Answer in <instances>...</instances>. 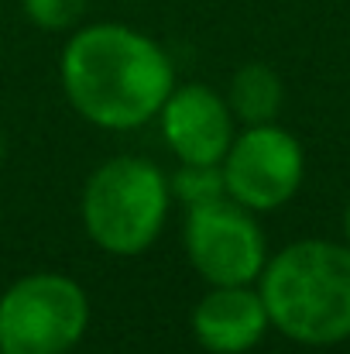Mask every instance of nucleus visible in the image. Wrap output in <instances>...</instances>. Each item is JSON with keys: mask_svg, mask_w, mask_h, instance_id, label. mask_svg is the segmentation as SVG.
<instances>
[{"mask_svg": "<svg viewBox=\"0 0 350 354\" xmlns=\"http://www.w3.org/2000/svg\"><path fill=\"white\" fill-rule=\"evenodd\" d=\"M3 148H7V145H3V134H0V162H3Z\"/></svg>", "mask_w": 350, "mask_h": 354, "instance_id": "ddd939ff", "label": "nucleus"}, {"mask_svg": "<svg viewBox=\"0 0 350 354\" xmlns=\"http://www.w3.org/2000/svg\"><path fill=\"white\" fill-rule=\"evenodd\" d=\"M233 111L227 97L203 83L175 86L158 111V127L179 162L220 165L233 141Z\"/></svg>", "mask_w": 350, "mask_h": 354, "instance_id": "0eeeda50", "label": "nucleus"}, {"mask_svg": "<svg viewBox=\"0 0 350 354\" xmlns=\"http://www.w3.org/2000/svg\"><path fill=\"white\" fill-rule=\"evenodd\" d=\"M268 330V306L254 286H210L193 306V337L210 354L254 351Z\"/></svg>", "mask_w": 350, "mask_h": 354, "instance_id": "6e6552de", "label": "nucleus"}, {"mask_svg": "<svg viewBox=\"0 0 350 354\" xmlns=\"http://www.w3.org/2000/svg\"><path fill=\"white\" fill-rule=\"evenodd\" d=\"M62 90L83 120L107 131H134L158 118L175 90L165 48L127 24H83L62 48Z\"/></svg>", "mask_w": 350, "mask_h": 354, "instance_id": "f257e3e1", "label": "nucleus"}, {"mask_svg": "<svg viewBox=\"0 0 350 354\" xmlns=\"http://www.w3.org/2000/svg\"><path fill=\"white\" fill-rule=\"evenodd\" d=\"M257 292L278 334L306 348L350 341V244L306 237L264 261Z\"/></svg>", "mask_w": 350, "mask_h": 354, "instance_id": "f03ea898", "label": "nucleus"}, {"mask_svg": "<svg viewBox=\"0 0 350 354\" xmlns=\"http://www.w3.org/2000/svg\"><path fill=\"white\" fill-rule=\"evenodd\" d=\"M168 193L186 210L213 203V200H224L227 196L224 169L220 165H203V162H179V169L168 176Z\"/></svg>", "mask_w": 350, "mask_h": 354, "instance_id": "9d476101", "label": "nucleus"}, {"mask_svg": "<svg viewBox=\"0 0 350 354\" xmlns=\"http://www.w3.org/2000/svg\"><path fill=\"white\" fill-rule=\"evenodd\" d=\"M182 244L193 268L210 286H251L268 261V241L261 224L231 196L189 207L182 224Z\"/></svg>", "mask_w": 350, "mask_h": 354, "instance_id": "423d86ee", "label": "nucleus"}, {"mask_svg": "<svg viewBox=\"0 0 350 354\" xmlns=\"http://www.w3.org/2000/svg\"><path fill=\"white\" fill-rule=\"evenodd\" d=\"M172 193L168 176L137 155H120L93 169L83 186V227L90 241L107 254H141L148 251L165 221H168Z\"/></svg>", "mask_w": 350, "mask_h": 354, "instance_id": "7ed1b4c3", "label": "nucleus"}, {"mask_svg": "<svg viewBox=\"0 0 350 354\" xmlns=\"http://www.w3.org/2000/svg\"><path fill=\"white\" fill-rule=\"evenodd\" d=\"M21 10L41 31H69L90 10V0H21Z\"/></svg>", "mask_w": 350, "mask_h": 354, "instance_id": "9b49d317", "label": "nucleus"}, {"mask_svg": "<svg viewBox=\"0 0 350 354\" xmlns=\"http://www.w3.org/2000/svg\"><path fill=\"white\" fill-rule=\"evenodd\" d=\"M134 3H137V0H134Z\"/></svg>", "mask_w": 350, "mask_h": 354, "instance_id": "2eb2a0df", "label": "nucleus"}, {"mask_svg": "<svg viewBox=\"0 0 350 354\" xmlns=\"http://www.w3.org/2000/svg\"><path fill=\"white\" fill-rule=\"evenodd\" d=\"M90 327L86 289L59 272H31L0 292V354H66Z\"/></svg>", "mask_w": 350, "mask_h": 354, "instance_id": "20e7f679", "label": "nucleus"}, {"mask_svg": "<svg viewBox=\"0 0 350 354\" xmlns=\"http://www.w3.org/2000/svg\"><path fill=\"white\" fill-rule=\"evenodd\" d=\"M227 196L251 214H271L285 207L306 176V151L295 134L268 124H247L233 134L231 148L220 162Z\"/></svg>", "mask_w": 350, "mask_h": 354, "instance_id": "39448f33", "label": "nucleus"}, {"mask_svg": "<svg viewBox=\"0 0 350 354\" xmlns=\"http://www.w3.org/2000/svg\"><path fill=\"white\" fill-rule=\"evenodd\" d=\"M282 97L285 86L278 80V73L264 62H247L233 73L231 90H227V104H231L233 118L240 124H268L278 118L282 111Z\"/></svg>", "mask_w": 350, "mask_h": 354, "instance_id": "1a4fd4ad", "label": "nucleus"}, {"mask_svg": "<svg viewBox=\"0 0 350 354\" xmlns=\"http://www.w3.org/2000/svg\"><path fill=\"white\" fill-rule=\"evenodd\" d=\"M66 354H72V351H66Z\"/></svg>", "mask_w": 350, "mask_h": 354, "instance_id": "4468645a", "label": "nucleus"}, {"mask_svg": "<svg viewBox=\"0 0 350 354\" xmlns=\"http://www.w3.org/2000/svg\"><path fill=\"white\" fill-rule=\"evenodd\" d=\"M344 234H347V244H350V203H347V210H344Z\"/></svg>", "mask_w": 350, "mask_h": 354, "instance_id": "f8f14e48", "label": "nucleus"}]
</instances>
